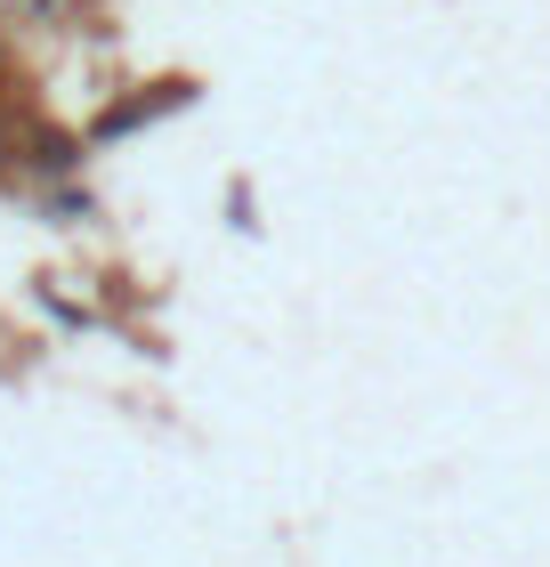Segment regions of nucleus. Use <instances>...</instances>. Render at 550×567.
<instances>
[{"label": "nucleus", "mask_w": 550, "mask_h": 567, "mask_svg": "<svg viewBox=\"0 0 550 567\" xmlns=\"http://www.w3.org/2000/svg\"><path fill=\"white\" fill-rule=\"evenodd\" d=\"M163 106H187V82H163V97H129V106L97 114V131H90V138H122L129 122H146V114H163Z\"/></svg>", "instance_id": "obj_1"}]
</instances>
